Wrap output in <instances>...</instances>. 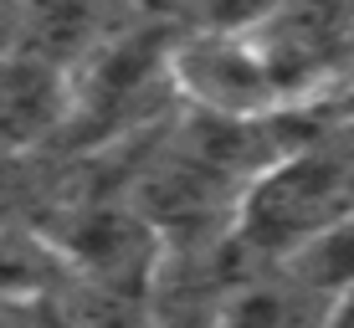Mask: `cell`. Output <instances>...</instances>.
Listing matches in <instances>:
<instances>
[{"label":"cell","mask_w":354,"mask_h":328,"mask_svg":"<svg viewBox=\"0 0 354 328\" xmlns=\"http://www.w3.org/2000/svg\"><path fill=\"white\" fill-rule=\"evenodd\" d=\"M354 215V113L303 133L252 180L231 236L216 247L221 282L257 267H283Z\"/></svg>","instance_id":"6da1fadb"},{"label":"cell","mask_w":354,"mask_h":328,"mask_svg":"<svg viewBox=\"0 0 354 328\" xmlns=\"http://www.w3.org/2000/svg\"><path fill=\"white\" fill-rule=\"evenodd\" d=\"M175 41L160 26H118L72 72V118L62 144L82 154L124 149L175 118L185 103L175 88Z\"/></svg>","instance_id":"7a4b0ae2"},{"label":"cell","mask_w":354,"mask_h":328,"mask_svg":"<svg viewBox=\"0 0 354 328\" xmlns=\"http://www.w3.org/2000/svg\"><path fill=\"white\" fill-rule=\"evenodd\" d=\"M72 118V67L36 46L0 52V154L62 144Z\"/></svg>","instance_id":"3957f363"},{"label":"cell","mask_w":354,"mask_h":328,"mask_svg":"<svg viewBox=\"0 0 354 328\" xmlns=\"http://www.w3.org/2000/svg\"><path fill=\"white\" fill-rule=\"evenodd\" d=\"M31 328H149V298H118L103 287L67 282L31 302Z\"/></svg>","instance_id":"277c9868"},{"label":"cell","mask_w":354,"mask_h":328,"mask_svg":"<svg viewBox=\"0 0 354 328\" xmlns=\"http://www.w3.org/2000/svg\"><path fill=\"white\" fill-rule=\"evenodd\" d=\"M67 282V267L41 241V231L0 226V308H31Z\"/></svg>","instance_id":"5b68a950"},{"label":"cell","mask_w":354,"mask_h":328,"mask_svg":"<svg viewBox=\"0 0 354 328\" xmlns=\"http://www.w3.org/2000/svg\"><path fill=\"white\" fill-rule=\"evenodd\" d=\"M308 293H319L328 308H344L354 298V215L344 226H334L328 236H319L313 247H303L292 262H283Z\"/></svg>","instance_id":"8992f818"},{"label":"cell","mask_w":354,"mask_h":328,"mask_svg":"<svg viewBox=\"0 0 354 328\" xmlns=\"http://www.w3.org/2000/svg\"><path fill=\"white\" fill-rule=\"evenodd\" d=\"M195 31H226V36H247L262 31L267 21H277L292 0H185Z\"/></svg>","instance_id":"52a82bcc"}]
</instances>
